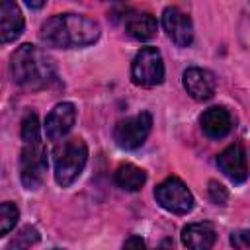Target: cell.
Segmentation results:
<instances>
[{
  "instance_id": "cell-1",
  "label": "cell",
  "mask_w": 250,
  "mask_h": 250,
  "mask_svg": "<svg viewBox=\"0 0 250 250\" xmlns=\"http://www.w3.org/2000/svg\"><path fill=\"white\" fill-rule=\"evenodd\" d=\"M100 23L82 14H57L43 21L39 39L53 49H82L100 39Z\"/></svg>"
},
{
  "instance_id": "cell-2",
  "label": "cell",
  "mask_w": 250,
  "mask_h": 250,
  "mask_svg": "<svg viewBox=\"0 0 250 250\" xmlns=\"http://www.w3.org/2000/svg\"><path fill=\"white\" fill-rule=\"evenodd\" d=\"M10 70L18 86L37 90L55 78V61L47 51L31 43H23L12 53Z\"/></svg>"
},
{
  "instance_id": "cell-3",
  "label": "cell",
  "mask_w": 250,
  "mask_h": 250,
  "mask_svg": "<svg viewBox=\"0 0 250 250\" xmlns=\"http://www.w3.org/2000/svg\"><path fill=\"white\" fill-rule=\"evenodd\" d=\"M88 162V145L80 137L62 143L55 152V180L61 188L72 186Z\"/></svg>"
},
{
  "instance_id": "cell-4",
  "label": "cell",
  "mask_w": 250,
  "mask_h": 250,
  "mask_svg": "<svg viewBox=\"0 0 250 250\" xmlns=\"http://www.w3.org/2000/svg\"><path fill=\"white\" fill-rule=\"evenodd\" d=\"M47 150L41 139L23 143L21 154H20V180L23 188L27 189H37L41 188L45 174H47Z\"/></svg>"
},
{
  "instance_id": "cell-5",
  "label": "cell",
  "mask_w": 250,
  "mask_h": 250,
  "mask_svg": "<svg viewBox=\"0 0 250 250\" xmlns=\"http://www.w3.org/2000/svg\"><path fill=\"white\" fill-rule=\"evenodd\" d=\"M131 80L141 88H154L164 82V62L156 47H143L131 64Z\"/></svg>"
},
{
  "instance_id": "cell-6",
  "label": "cell",
  "mask_w": 250,
  "mask_h": 250,
  "mask_svg": "<svg viewBox=\"0 0 250 250\" xmlns=\"http://www.w3.org/2000/svg\"><path fill=\"white\" fill-rule=\"evenodd\" d=\"M154 199L162 209H166L174 215H188L195 203L188 186L176 176L166 178L164 182H160L154 188Z\"/></svg>"
},
{
  "instance_id": "cell-7",
  "label": "cell",
  "mask_w": 250,
  "mask_h": 250,
  "mask_svg": "<svg viewBox=\"0 0 250 250\" xmlns=\"http://www.w3.org/2000/svg\"><path fill=\"white\" fill-rule=\"evenodd\" d=\"M152 129V115L148 111H141L133 117L121 119L113 129V141L123 150H135L139 148Z\"/></svg>"
},
{
  "instance_id": "cell-8",
  "label": "cell",
  "mask_w": 250,
  "mask_h": 250,
  "mask_svg": "<svg viewBox=\"0 0 250 250\" xmlns=\"http://www.w3.org/2000/svg\"><path fill=\"white\" fill-rule=\"evenodd\" d=\"M162 27L178 47H189L193 43L191 18L176 6H168L162 12Z\"/></svg>"
},
{
  "instance_id": "cell-9",
  "label": "cell",
  "mask_w": 250,
  "mask_h": 250,
  "mask_svg": "<svg viewBox=\"0 0 250 250\" xmlns=\"http://www.w3.org/2000/svg\"><path fill=\"white\" fill-rule=\"evenodd\" d=\"M76 121V107L72 102H61L57 104L51 113L45 119V135L49 141H59L62 139Z\"/></svg>"
},
{
  "instance_id": "cell-10",
  "label": "cell",
  "mask_w": 250,
  "mask_h": 250,
  "mask_svg": "<svg viewBox=\"0 0 250 250\" xmlns=\"http://www.w3.org/2000/svg\"><path fill=\"white\" fill-rule=\"evenodd\" d=\"M182 82H184L186 92L197 102L209 100L217 88V80H215L213 72L205 70V68H197V66L186 68L182 74Z\"/></svg>"
},
{
  "instance_id": "cell-11",
  "label": "cell",
  "mask_w": 250,
  "mask_h": 250,
  "mask_svg": "<svg viewBox=\"0 0 250 250\" xmlns=\"http://www.w3.org/2000/svg\"><path fill=\"white\" fill-rule=\"evenodd\" d=\"M217 166L221 172L234 184H242L248 178V164H246V154L242 150V145L234 143L227 146L219 156H217Z\"/></svg>"
},
{
  "instance_id": "cell-12",
  "label": "cell",
  "mask_w": 250,
  "mask_h": 250,
  "mask_svg": "<svg viewBox=\"0 0 250 250\" xmlns=\"http://www.w3.org/2000/svg\"><path fill=\"white\" fill-rule=\"evenodd\" d=\"M23 25H25V21H23L20 6L10 0L2 2V6H0V41L4 45L16 41L21 35Z\"/></svg>"
},
{
  "instance_id": "cell-13",
  "label": "cell",
  "mask_w": 250,
  "mask_h": 250,
  "mask_svg": "<svg viewBox=\"0 0 250 250\" xmlns=\"http://www.w3.org/2000/svg\"><path fill=\"white\" fill-rule=\"evenodd\" d=\"M199 125H201V131L209 139H223L232 129V117L225 107L217 105V107H209L201 113Z\"/></svg>"
},
{
  "instance_id": "cell-14",
  "label": "cell",
  "mask_w": 250,
  "mask_h": 250,
  "mask_svg": "<svg viewBox=\"0 0 250 250\" xmlns=\"http://www.w3.org/2000/svg\"><path fill=\"white\" fill-rule=\"evenodd\" d=\"M215 240L217 232L211 223H189L182 229V242L188 250H211Z\"/></svg>"
},
{
  "instance_id": "cell-15",
  "label": "cell",
  "mask_w": 250,
  "mask_h": 250,
  "mask_svg": "<svg viewBox=\"0 0 250 250\" xmlns=\"http://www.w3.org/2000/svg\"><path fill=\"white\" fill-rule=\"evenodd\" d=\"M125 31L137 39V41H148L156 35L158 31V23L154 20V16L143 12V14H131L125 18Z\"/></svg>"
},
{
  "instance_id": "cell-16",
  "label": "cell",
  "mask_w": 250,
  "mask_h": 250,
  "mask_svg": "<svg viewBox=\"0 0 250 250\" xmlns=\"http://www.w3.org/2000/svg\"><path fill=\"white\" fill-rule=\"evenodd\" d=\"M146 182V172L135 164H121L115 172V184L125 191H139Z\"/></svg>"
},
{
  "instance_id": "cell-17",
  "label": "cell",
  "mask_w": 250,
  "mask_h": 250,
  "mask_svg": "<svg viewBox=\"0 0 250 250\" xmlns=\"http://www.w3.org/2000/svg\"><path fill=\"white\" fill-rule=\"evenodd\" d=\"M39 238H41V236H39V230H37L35 227L27 225V227L20 229V230L12 236V240L8 242L6 250H29L33 244L39 242Z\"/></svg>"
},
{
  "instance_id": "cell-18",
  "label": "cell",
  "mask_w": 250,
  "mask_h": 250,
  "mask_svg": "<svg viewBox=\"0 0 250 250\" xmlns=\"http://www.w3.org/2000/svg\"><path fill=\"white\" fill-rule=\"evenodd\" d=\"M18 217H20V211L12 201H4L0 205V234L2 236L10 234V230L18 223Z\"/></svg>"
},
{
  "instance_id": "cell-19",
  "label": "cell",
  "mask_w": 250,
  "mask_h": 250,
  "mask_svg": "<svg viewBox=\"0 0 250 250\" xmlns=\"http://www.w3.org/2000/svg\"><path fill=\"white\" fill-rule=\"evenodd\" d=\"M20 137H21L23 143L41 139V127H39V119H37L35 113H27V115L21 119V131H20Z\"/></svg>"
},
{
  "instance_id": "cell-20",
  "label": "cell",
  "mask_w": 250,
  "mask_h": 250,
  "mask_svg": "<svg viewBox=\"0 0 250 250\" xmlns=\"http://www.w3.org/2000/svg\"><path fill=\"white\" fill-rule=\"evenodd\" d=\"M207 191H209L211 201H213V203H217V205H225V203H227V199H229L227 189H225V188H223L219 182H215V180H211V182H209Z\"/></svg>"
},
{
  "instance_id": "cell-21",
  "label": "cell",
  "mask_w": 250,
  "mask_h": 250,
  "mask_svg": "<svg viewBox=\"0 0 250 250\" xmlns=\"http://www.w3.org/2000/svg\"><path fill=\"white\" fill-rule=\"evenodd\" d=\"M230 244L234 246V250H250V230H234L230 234Z\"/></svg>"
},
{
  "instance_id": "cell-22",
  "label": "cell",
  "mask_w": 250,
  "mask_h": 250,
  "mask_svg": "<svg viewBox=\"0 0 250 250\" xmlns=\"http://www.w3.org/2000/svg\"><path fill=\"white\" fill-rule=\"evenodd\" d=\"M123 250H146V246L141 236H129L123 244Z\"/></svg>"
},
{
  "instance_id": "cell-23",
  "label": "cell",
  "mask_w": 250,
  "mask_h": 250,
  "mask_svg": "<svg viewBox=\"0 0 250 250\" xmlns=\"http://www.w3.org/2000/svg\"><path fill=\"white\" fill-rule=\"evenodd\" d=\"M156 250H174V244H172V240H170V238H164Z\"/></svg>"
},
{
  "instance_id": "cell-24",
  "label": "cell",
  "mask_w": 250,
  "mask_h": 250,
  "mask_svg": "<svg viewBox=\"0 0 250 250\" xmlns=\"http://www.w3.org/2000/svg\"><path fill=\"white\" fill-rule=\"evenodd\" d=\"M27 6H29V8H43L45 2H27Z\"/></svg>"
},
{
  "instance_id": "cell-25",
  "label": "cell",
  "mask_w": 250,
  "mask_h": 250,
  "mask_svg": "<svg viewBox=\"0 0 250 250\" xmlns=\"http://www.w3.org/2000/svg\"><path fill=\"white\" fill-rule=\"evenodd\" d=\"M53 250H61V248H53Z\"/></svg>"
}]
</instances>
